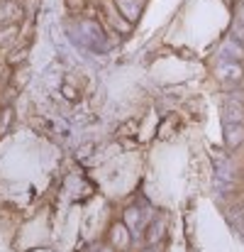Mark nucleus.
I'll use <instances>...</instances> for the list:
<instances>
[{"label":"nucleus","instance_id":"obj_1","mask_svg":"<svg viewBox=\"0 0 244 252\" xmlns=\"http://www.w3.org/2000/svg\"><path fill=\"white\" fill-rule=\"evenodd\" d=\"M76 37L81 39V44H85L88 49H93V52H98V54H103V52L110 49V42H108L105 32H103L100 25L93 22V20H83V22H79Z\"/></svg>","mask_w":244,"mask_h":252},{"label":"nucleus","instance_id":"obj_3","mask_svg":"<svg viewBox=\"0 0 244 252\" xmlns=\"http://www.w3.org/2000/svg\"><path fill=\"white\" fill-rule=\"evenodd\" d=\"M242 64L240 62H232V59H220L217 62V76L222 81H240L242 79Z\"/></svg>","mask_w":244,"mask_h":252},{"label":"nucleus","instance_id":"obj_7","mask_svg":"<svg viewBox=\"0 0 244 252\" xmlns=\"http://www.w3.org/2000/svg\"><path fill=\"white\" fill-rule=\"evenodd\" d=\"M244 57V47L240 39H235V37H227L225 42H222V59H232V62H242Z\"/></svg>","mask_w":244,"mask_h":252},{"label":"nucleus","instance_id":"obj_4","mask_svg":"<svg viewBox=\"0 0 244 252\" xmlns=\"http://www.w3.org/2000/svg\"><path fill=\"white\" fill-rule=\"evenodd\" d=\"M244 142V123H225V145L230 150Z\"/></svg>","mask_w":244,"mask_h":252},{"label":"nucleus","instance_id":"obj_8","mask_svg":"<svg viewBox=\"0 0 244 252\" xmlns=\"http://www.w3.org/2000/svg\"><path fill=\"white\" fill-rule=\"evenodd\" d=\"M110 245H115V248H127L130 245V230H127V225H115L110 230Z\"/></svg>","mask_w":244,"mask_h":252},{"label":"nucleus","instance_id":"obj_2","mask_svg":"<svg viewBox=\"0 0 244 252\" xmlns=\"http://www.w3.org/2000/svg\"><path fill=\"white\" fill-rule=\"evenodd\" d=\"M125 225H127V230L132 233V235H144V211L139 208V206H132V208H127L125 211Z\"/></svg>","mask_w":244,"mask_h":252},{"label":"nucleus","instance_id":"obj_10","mask_svg":"<svg viewBox=\"0 0 244 252\" xmlns=\"http://www.w3.org/2000/svg\"><path fill=\"white\" fill-rule=\"evenodd\" d=\"M90 252H112V250H110L108 245H93V248H90Z\"/></svg>","mask_w":244,"mask_h":252},{"label":"nucleus","instance_id":"obj_9","mask_svg":"<svg viewBox=\"0 0 244 252\" xmlns=\"http://www.w3.org/2000/svg\"><path fill=\"white\" fill-rule=\"evenodd\" d=\"M20 17V7L15 0H7L2 7H0V25H7L10 20H17Z\"/></svg>","mask_w":244,"mask_h":252},{"label":"nucleus","instance_id":"obj_11","mask_svg":"<svg viewBox=\"0 0 244 252\" xmlns=\"http://www.w3.org/2000/svg\"><path fill=\"white\" fill-rule=\"evenodd\" d=\"M237 25H244V0L240 5V12H237Z\"/></svg>","mask_w":244,"mask_h":252},{"label":"nucleus","instance_id":"obj_6","mask_svg":"<svg viewBox=\"0 0 244 252\" xmlns=\"http://www.w3.org/2000/svg\"><path fill=\"white\" fill-rule=\"evenodd\" d=\"M163 235H166V218H162V216H159V218H154V220L147 225L144 238H147V243H149V245H157Z\"/></svg>","mask_w":244,"mask_h":252},{"label":"nucleus","instance_id":"obj_5","mask_svg":"<svg viewBox=\"0 0 244 252\" xmlns=\"http://www.w3.org/2000/svg\"><path fill=\"white\" fill-rule=\"evenodd\" d=\"M222 118L225 123H244V103L242 100H225V108H222Z\"/></svg>","mask_w":244,"mask_h":252}]
</instances>
